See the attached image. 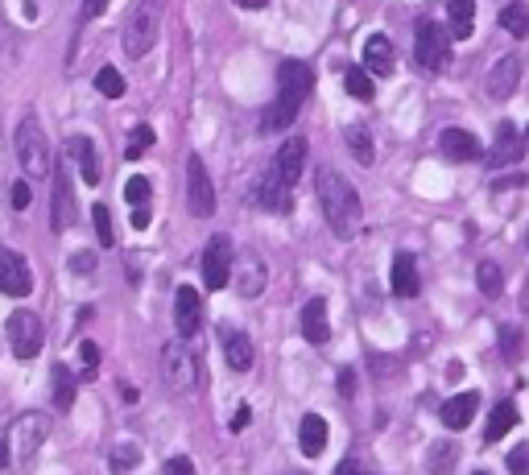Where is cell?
Here are the masks:
<instances>
[{"mask_svg": "<svg viewBox=\"0 0 529 475\" xmlns=\"http://www.w3.org/2000/svg\"><path fill=\"white\" fill-rule=\"evenodd\" d=\"M314 190H319V207L327 215V227L336 232L339 240H351L364 224V207H360V190L351 186L339 170L323 166L314 174Z\"/></svg>", "mask_w": 529, "mask_h": 475, "instance_id": "obj_1", "label": "cell"}, {"mask_svg": "<svg viewBox=\"0 0 529 475\" xmlns=\"http://www.w3.org/2000/svg\"><path fill=\"white\" fill-rule=\"evenodd\" d=\"M12 145H17V162H21L25 178H46L50 170H54L50 141H46V132H42V124H37V116H25L21 124H17Z\"/></svg>", "mask_w": 529, "mask_h": 475, "instance_id": "obj_2", "label": "cell"}, {"mask_svg": "<svg viewBox=\"0 0 529 475\" xmlns=\"http://www.w3.org/2000/svg\"><path fill=\"white\" fill-rule=\"evenodd\" d=\"M157 34H162V4L157 0H141L132 9L129 25H124V54L129 59H145L154 50Z\"/></svg>", "mask_w": 529, "mask_h": 475, "instance_id": "obj_3", "label": "cell"}, {"mask_svg": "<svg viewBox=\"0 0 529 475\" xmlns=\"http://www.w3.org/2000/svg\"><path fill=\"white\" fill-rule=\"evenodd\" d=\"M414 54L426 71H446L451 62V37H446V25L438 21H418L414 25Z\"/></svg>", "mask_w": 529, "mask_h": 475, "instance_id": "obj_4", "label": "cell"}, {"mask_svg": "<svg viewBox=\"0 0 529 475\" xmlns=\"http://www.w3.org/2000/svg\"><path fill=\"white\" fill-rule=\"evenodd\" d=\"M4 335L12 344V356L21 360H34L42 352V344H46V327H42V319L34 310H12L9 322H4Z\"/></svg>", "mask_w": 529, "mask_h": 475, "instance_id": "obj_5", "label": "cell"}, {"mask_svg": "<svg viewBox=\"0 0 529 475\" xmlns=\"http://www.w3.org/2000/svg\"><path fill=\"white\" fill-rule=\"evenodd\" d=\"M50 439V417L37 414V409H29V414H21L17 422H12L9 430V451L17 455V459H34L37 451H42V442Z\"/></svg>", "mask_w": 529, "mask_h": 475, "instance_id": "obj_6", "label": "cell"}, {"mask_svg": "<svg viewBox=\"0 0 529 475\" xmlns=\"http://www.w3.org/2000/svg\"><path fill=\"white\" fill-rule=\"evenodd\" d=\"M162 368H166V380L174 392H191L194 384H199V360H194V352L186 347V339H178V344H166V352H162Z\"/></svg>", "mask_w": 529, "mask_h": 475, "instance_id": "obj_7", "label": "cell"}, {"mask_svg": "<svg viewBox=\"0 0 529 475\" xmlns=\"http://www.w3.org/2000/svg\"><path fill=\"white\" fill-rule=\"evenodd\" d=\"M232 265H236V249H232V236H211L203 249V285L207 289H224L232 281Z\"/></svg>", "mask_w": 529, "mask_h": 475, "instance_id": "obj_8", "label": "cell"}, {"mask_svg": "<svg viewBox=\"0 0 529 475\" xmlns=\"http://www.w3.org/2000/svg\"><path fill=\"white\" fill-rule=\"evenodd\" d=\"M311 87H314V71L306 62L289 59V62L277 67V99H281V104L302 107L306 104V95H311Z\"/></svg>", "mask_w": 529, "mask_h": 475, "instance_id": "obj_9", "label": "cell"}, {"mask_svg": "<svg viewBox=\"0 0 529 475\" xmlns=\"http://www.w3.org/2000/svg\"><path fill=\"white\" fill-rule=\"evenodd\" d=\"M186 202H191V211L203 215V219L216 211V186H211V174H207L199 154L186 157Z\"/></svg>", "mask_w": 529, "mask_h": 475, "instance_id": "obj_10", "label": "cell"}, {"mask_svg": "<svg viewBox=\"0 0 529 475\" xmlns=\"http://www.w3.org/2000/svg\"><path fill=\"white\" fill-rule=\"evenodd\" d=\"M29 289H34V273H29V261H25L21 252L0 249V294L25 297Z\"/></svg>", "mask_w": 529, "mask_h": 475, "instance_id": "obj_11", "label": "cell"}, {"mask_svg": "<svg viewBox=\"0 0 529 475\" xmlns=\"http://www.w3.org/2000/svg\"><path fill=\"white\" fill-rule=\"evenodd\" d=\"M199 322H203L199 289H194V285H178V294H174V327H178V339H194V335H199Z\"/></svg>", "mask_w": 529, "mask_h": 475, "instance_id": "obj_12", "label": "cell"}, {"mask_svg": "<svg viewBox=\"0 0 529 475\" xmlns=\"http://www.w3.org/2000/svg\"><path fill=\"white\" fill-rule=\"evenodd\" d=\"M306 154H311V145H306V137H289L281 149H277V157H273V174L286 186H298V174H302V166H306Z\"/></svg>", "mask_w": 529, "mask_h": 475, "instance_id": "obj_13", "label": "cell"}, {"mask_svg": "<svg viewBox=\"0 0 529 475\" xmlns=\"http://www.w3.org/2000/svg\"><path fill=\"white\" fill-rule=\"evenodd\" d=\"M521 154H525V132H517L509 120H501L496 124V141H493V154H488V162H493V170H505V166H517Z\"/></svg>", "mask_w": 529, "mask_h": 475, "instance_id": "obj_14", "label": "cell"}, {"mask_svg": "<svg viewBox=\"0 0 529 475\" xmlns=\"http://www.w3.org/2000/svg\"><path fill=\"white\" fill-rule=\"evenodd\" d=\"M232 281H236V289L244 297H257L264 289V281H269V269H264V261L257 252H241L236 265H232Z\"/></svg>", "mask_w": 529, "mask_h": 475, "instance_id": "obj_15", "label": "cell"}, {"mask_svg": "<svg viewBox=\"0 0 529 475\" xmlns=\"http://www.w3.org/2000/svg\"><path fill=\"white\" fill-rule=\"evenodd\" d=\"M521 71H525L521 54H505V59L488 71V95H493V99H509V95L521 87Z\"/></svg>", "mask_w": 529, "mask_h": 475, "instance_id": "obj_16", "label": "cell"}, {"mask_svg": "<svg viewBox=\"0 0 529 475\" xmlns=\"http://www.w3.org/2000/svg\"><path fill=\"white\" fill-rule=\"evenodd\" d=\"M389 285H393L397 297H418L422 294V277H418V261H414V252H397V257H393Z\"/></svg>", "mask_w": 529, "mask_h": 475, "instance_id": "obj_17", "label": "cell"}, {"mask_svg": "<svg viewBox=\"0 0 529 475\" xmlns=\"http://www.w3.org/2000/svg\"><path fill=\"white\" fill-rule=\"evenodd\" d=\"M476 409H480V392H455L451 401H443L438 417H443L446 430H468L471 417H476Z\"/></svg>", "mask_w": 529, "mask_h": 475, "instance_id": "obj_18", "label": "cell"}, {"mask_svg": "<svg viewBox=\"0 0 529 475\" xmlns=\"http://www.w3.org/2000/svg\"><path fill=\"white\" fill-rule=\"evenodd\" d=\"M438 149H443V157H451V162H480L484 157V145L463 129H446L443 137H438Z\"/></svg>", "mask_w": 529, "mask_h": 475, "instance_id": "obj_19", "label": "cell"}, {"mask_svg": "<svg viewBox=\"0 0 529 475\" xmlns=\"http://www.w3.org/2000/svg\"><path fill=\"white\" fill-rule=\"evenodd\" d=\"M50 219H54V232H67L75 224V194L62 166H54V211H50Z\"/></svg>", "mask_w": 529, "mask_h": 475, "instance_id": "obj_20", "label": "cell"}, {"mask_svg": "<svg viewBox=\"0 0 529 475\" xmlns=\"http://www.w3.org/2000/svg\"><path fill=\"white\" fill-rule=\"evenodd\" d=\"M397 59H393V42L385 34H373L364 42V71L368 75H393Z\"/></svg>", "mask_w": 529, "mask_h": 475, "instance_id": "obj_21", "label": "cell"}, {"mask_svg": "<svg viewBox=\"0 0 529 475\" xmlns=\"http://www.w3.org/2000/svg\"><path fill=\"white\" fill-rule=\"evenodd\" d=\"M302 335H306V344H327V339H331V322H327L323 297H311V302L302 306Z\"/></svg>", "mask_w": 529, "mask_h": 475, "instance_id": "obj_22", "label": "cell"}, {"mask_svg": "<svg viewBox=\"0 0 529 475\" xmlns=\"http://www.w3.org/2000/svg\"><path fill=\"white\" fill-rule=\"evenodd\" d=\"M257 202H261L264 211H277V215L289 211V186L277 178L273 170H264V178L257 182Z\"/></svg>", "mask_w": 529, "mask_h": 475, "instance_id": "obj_23", "label": "cell"}, {"mask_svg": "<svg viewBox=\"0 0 529 475\" xmlns=\"http://www.w3.org/2000/svg\"><path fill=\"white\" fill-rule=\"evenodd\" d=\"M298 447H302V455H306V459H319V455H323V447H327V422L319 414H306L298 422Z\"/></svg>", "mask_w": 529, "mask_h": 475, "instance_id": "obj_24", "label": "cell"}, {"mask_svg": "<svg viewBox=\"0 0 529 475\" xmlns=\"http://www.w3.org/2000/svg\"><path fill=\"white\" fill-rule=\"evenodd\" d=\"M67 154L79 162V174H83L87 186H96V182H99V157H96L91 137H71V141H67Z\"/></svg>", "mask_w": 529, "mask_h": 475, "instance_id": "obj_25", "label": "cell"}, {"mask_svg": "<svg viewBox=\"0 0 529 475\" xmlns=\"http://www.w3.org/2000/svg\"><path fill=\"white\" fill-rule=\"evenodd\" d=\"M224 360L232 372H249L253 368V339L241 331H224Z\"/></svg>", "mask_w": 529, "mask_h": 475, "instance_id": "obj_26", "label": "cell"}, {"mask_svg": "<svg viewBox=\"0 0 529 475\" xmlns=\"http://www.w3.org/2000/svg\"><path fill=\"white\" fill-rule=\"evenodd\" d=\"M446 17H451V37L468 42L476 34V0H446Z\"/></svg>", "mask_w": 529, "mask_h": 475, "instance_id": "obj_27", "label": "cell"}, {"mask_svg": "<svg viewBox=\"0 0 529 475\" xmlns=\"http://www.w3.org/2000/svg\"><path fill=\"white\" fill-rule=\"evenodd\" d=\"M513 426H517V405H513V401H501V405L493 409V417H488V426H484V442H501Z\"/></svg>", "mask_w": 529, "mask_h": 475, "instance_id": "obj_28", "label": "cell"}, {"mask_svg": "<svg viewBox=\"0 0 529 475\" xmlns=\"http://www.w3.org/2000/svg\"><path fill=\"white\" fill-rule=\"evenodd\" d=\"M50 380H54V405H59V409H71V405H75V389H79L75 372L67 368V364H54V368H50Z\"/></svg>", "mask_w": 529, "mask_h": 475, "instance_id": "obj_29", "label": "cell"}, {"mask_svg": "<svg viewBox=\"0 0 529 475\" xmlns=\"http://www.w3.org/2000/svg\"><path fill=\"white\" fill-rule=\"evenodd\" d=\"M294 120H298V107H289V104H281V99H273V104L261 112V132H286Z\"/></svg>", "mask_w": 529, "mask_h": 475, "instance_id": "obj_30", "label": "cell"}, {"mask_svg": "<svg viewBox=\"0 0 529 475\" xmlns=\"http://www.w3.org/2000/svg\"><path fill=\"white\" fill-rule=\"evenodd\" d=\"M343 83H348L351 99H364V104H373V99H376V83H373V75L364 71V67H348Z\"/></svg>", "mask_w": 529, "mask_h": 475, "instance_id": "obj_31", "label": "cell"}, {"mask_svg": "<svg viewBox=\"0 0 529 475\" xmlns=\"http://www.w3.org/2000/svg\"><path fill=\"white\" fill-rule=\"evenodd\" d=\"M343 137H348V145H351V157H356L360 166H373V162H376V145H373V137H368V129L351 124Z\"/></svg>", "mask_w": 529, "mask_h": 475, "instance_id": "obj_32", "label": "cell"}, {"mask_svg": "<svg viewBox=\"0 0 529 475\" xmlns=\"http://www.w3.org/2000/svg\"><path fill=\"white\" fill-rule=\"evenodd\" d=\"M501 29L509 37H529V9L525 4H505L501 9Z\"/></svg>", "mask_w": 529, "mask_h": 475, "instance_id": "obj_33", "label": "cell"}, {"mask_svg": "<svg viewBox=\"0 0 529 475\" xmlns=\"http://www.w3.org/2000/svg\"><path fill=\"white\" fill-rule=\"evenodd\" d=\"M154 129H149V124H137V129L129 132V145H124V157H129V162H137V157H145L149 154V149H154Z\"/></svg>", "mask_w": 529, "mask_h": 475, "instance_id": "obj_34", "label": "cell"}, {"mask_svg": "<svg viewBox=\"0 0 529 475\" xmlns=\"http://www.w3.org/2000/svg\"><path fill=\"white\" fill-rule=\"evenodd\" d=\"M96 87L104 99H121L124 95V75L116 71V67H99L96 71Z\"/></svg>", "mask_w": 529, "mask_h": 475, "instance_id": "obj_35", "label": "cell"}, {"mask_svg": "<svg viewBox=\"0 0 529 475\" xmlns=\"http://www.w3.org/2000/svg\"><path fill=\"white\" fill-rule=\"evenodd\" d=\"M455 447L451 442H434L430 447V459H426V467H430V475H446L451 467H455Z\"/></svg>", "mask_w": 529, "mask_h": 475, "instance_id": "obj_36", "label": "cell"}, {"mask_svg": "<svg viewBox=\"0 0 529 475\" xmlns=\"http://www.w3.org/2000/svg\"><path fill=\"white\" fill-rule=\"evenodd\" d=\"M476 281H480V289L488 297H496L505 289V273H501V265H493V261H484L480 269H476Z\"/></svg>", "mask_w": 529, "mask_h": 475, "instance_id": "obj_37", "label": "cell"}, {"mask_svg": "<svg viewBox=\"0 0 529 475\" xmlns=\"http://www.w3.org/2000/svg\"><path fill=\"white\" fill-rule=\"evenodd\" d=\"M91 219H96V236H99V244H104V249H112V244H116V232H112V215H108V207H104V202H96V207H91Z\"/></svg>", "mask_w": 529, "mask_h": 475, "instance_id": "obj_38", "label": "cell"}, {"mask_svg": "<svg viewBox=\"0 0 529 475\" xmlns=\"http://www.w3.org/2000/svg\"><path fill=\"white\" fill-rule=\"evenodd\" d=\"M108 463H112V471H132V467L141 463V451H137L132 442H121V447L108 455Z\"/></svg>", "mask_w": 529, "mask_h": 475, "instance_id": "obj_39", "label": "cell"}, {"mask_svg": "<svg viewBox=\"0 0 529 475\" xmlns=\"http://www.w3.org/2000/svg\"><path fill=\"white\" fill-rule=\"evenodd\" d=\"M149 178H141V174H137V178H129L124 182V199H129V207H145V202H149Z\"/></svg>", "mask_w": 529, "mask_h": 475, "instance_id": "obj_40", "label": "cell"}, {"mask_svg": "<svg viewBox=\"0 0 529 475\" xmlns=\"http://www.w3.org/2000/svg\"><path fill=\"white\" fill-rule=\"evenodd\" d=\"M79 364H83V376H91V372L99 368V347H96V344H83V347H79Z\"/></svg>", "mask_w": 529, "mask_h": 475, "instance_id": "obj_41", "label": "cell"}, {"mask_svg": "<svg viewBox=\"0 0 529 475\" xmlns=\"http://www.w3.org/2000/svg\"><path fill=\"white\" fill-rule=\"evenodd\" d=\"M162 475H194V463L186 459V455H174V459H166Z\"/></svg>", "mask_w": 529, "mask_h": 475, "instance_id": "obj_42", "label": "cell"}, {"mask_svg": "<svg viewBox=\"0 0 529 475\" xmlns=\"http://www.w3.org/2000/svg\"><path fill=\"white\" fill-rule=\"evenodd\" d=\"M509 471H513V475H529V447L509 451Z\"/></svg>", "mask_w": 529, "mask_h": 475, "instance_id": "obj_43", "label": "cell"}, {"mask_svg": "<svg viewBox=\"0 0 529 475\" xmlns=\"http://www.w3.org/2000/svg\"><path fill=\"white\" fill-rule=\"evenodd\" d=\"M12 207H17V211L29 207V182H12Z\"/></svg>", "mask_w": 529, "mask_h": 475, "instance_id": "obj_44", "label": "cell"}, {"mask_svg": "<svg viewBox=\"0 0 529 475\" xmlns=\"http://www.w3.org/2000/svg\"><path fill=\"white\" fill-rule=\"evenodd\" d=\"M501 344H505V360H517V331H513V327L501 331Z\"/></svg>", "mask_w": 529, "mask_h": 475, "instance_id": "obj_45", "label": "cell"}, {"mask_svg": "<svg viewBox=\"0 0 529 475\" xmlns=\"http://www.w3.org/2000/svg\"><path fill=\"white\" fill-rule=\"evenodd\" d=\"M71 269L75 273H91V269H96V257H91V252H79V257H71Z\"/></svg>", "mask_w": 529, "mask_h": 475, "instance_id": "obj_46", "label": "cell"}, {"mask_svg": "<svg viewBox=\"0 0 529 475\" xmlns=\"http://www.w3.org/2000/svg\"><path fill=\"white\" fill-rule=\"evenodd\" d=\"M339 392H343V397L356 392V372H351V368H339Z\"/></svg>", "mask_w": 529, "mask_h": 475, "instance_id": "obj_47", "label": "cell"}, {"mask_svg": "<svg viewBox=\"0 0 529 475\" xmlns=\"http://www.w3.org/2000/svg\"><path fill=\"white\" fill-rule=\"evenodd\" d=\"M108 12V0H83V17L91 21V17H104Z\"/></svg>", "mask_w": 529, "mask_h": 475, "instance_id": "obj_48", "label": "cell"}, {"mask_svg": "<svg viewBox=\"0 0 529 475\" xmlns=\"http://www.w3.org/2000/svg\"><path fill=\"white\" fill-rule=\"evenodd\" d=\"M132 227H137V232L149 227V207H132Z\"/></svg>", "mask_w": 529, "mask_h": 475, "instance_id": "obj_49", "label": "cell"}, {"mask_svg": "<svg viewBox=\"0 0 529 475\" xmlns=\"http://www.w3.org/2000/svg\"><path fill=\"white\" fill-rule=\"evenodd\" d=\"M336 475H368V471H364V467L356 463V459H343V463L336 467Z\"/></svg>", "mask_w": 529, "mask_h": 475, "instance_id": "obj_50", "label": "cell"}, {"mask_svg": "<svg viewBox=\"0 0 529 475\" xmlns=\"http://www.w3.org/2000/svg\"><path fill=\"white\" fill-rule=\"evenodd\" d=\"M249 417H253V409H249V405H241V409H236V417H232V430H244V426H249Z\"/></svg>", "mask_w": 529, "mask_h": 475, "instance_id": "obj_51", "label": "cell"}, {"mask_svg": "<svg viewBox=\"0 0 529 475\" xmlns=\"http://www.w3.org/2000/svg\"><path fill=\"white\" fill-rule=\"evenodd\" d=\"M232 4H241V9H264V4H273V0H232Z\"/></svg>", "mask_w": 529, "mask_h": 475, "instance_id": "obj_52", "label": "cell"}, {"mask_svg": "<svg viewBox=\"0 0 529 475\" xmlns=\"http://www.w3.org/2000/svg\"><path fill=\"white\" fill-rule=\"evenodd\" d=\"M12 463V451H9V442L0 439V467H9Z\"/></svg>", "mask_w": 529, "mask_h": 475, "instance_id": "obj_53", "label": "cell"}, {"mask_svg": "<svg viewBox=\"0 0 529 475\" xmlns=\"http://www.w3.org/2000/svg\"><path fill=\"white\" fill-rule=\"evenodd\" d=\"M525 145H529V129H525Z\"/></svg>", "mask_w": 529, "mask_h": 475, "instance_id": "obj_54", "label": "cell"}, {"mask_svg": "<svg viewBox=\"0 0 529 475\" xmlns=\"http://www.w3.org/2000/svg\"><path fill=\"white\" fill-rule=\"evenodd\" d=\"M476 475H488V471H476Z\"/></svg>", "mask_w": 529, "mask_h": 475, "instance_id": "obj_55", "label": "cell"}]
</instances>
